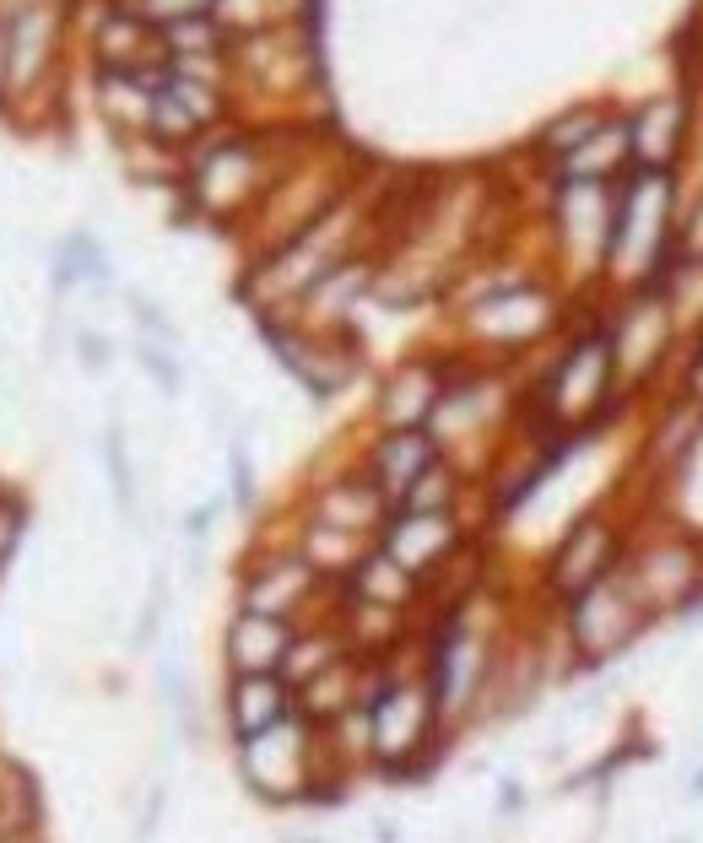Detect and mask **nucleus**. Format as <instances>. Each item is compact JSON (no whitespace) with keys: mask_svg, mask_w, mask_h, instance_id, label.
Listing matches in <instances>:
<instances>
[{"mask_svg":"<svg viewBox=\"0 0 703 843\" xmlns=\"http://www.w3.org/2000/svg\"><path fill=\"white\" fill-rule=\"evenodd\" d=\"M233 746H238V773H244V784L255 789L260 800H271V806L309 800L330 773L325 730L314 725V719H303L298 708L282 725L249 735V741H233Z\"/></svg>","mask_w":703,"mask_h":843,"instance_id":"nucleus-1","label":"nucleus"},{"mask_svg":"<svg viewBox=\"0 0 703 843\" xmlns=\"http://www.w3.org/2000/svg\"><path fill=\"white\" fill-rule=\"evenodd\" d=\"M439 703H433L428 676H384L379 692L363 703L368 725V757L390 773H411L428 757L433 735H439Z\"/></svg>","mask_w":703,"mask_h":843,"instance_id":"nucleus-2","label":"nucleus"},{"mask_svg":"<svg viewBox=\"0 0 703 843\" xmlns=\"http://www.w3.org/2000/svg\"><path fill=\"white\" fill-rule=\"evenodd\" d=\"M649 622L655 617H649L644 600L633 595V584L622 579V568L606 573V579L590 584V590H579L574 600H563V638L585 665L617 660L628 644H639Z\"/></svg>","mask_w":703,"mask_h":843,"instance_id":"nucleus-3","label":"nucleus"},{"mask_svg":"<svg viewBox=\"0 0 703 843\" xmlns=\"http://www.w3.org/2000/svg\"><path fill=\"white\" fill-rule=\"evenodd\" d=\"M622 579L644 600L649 617H682L703 606V541L698 535H655L622 557Z\"/></svg>","mask_w":703,"mask_h":843,"instance_id":"nucleus-4","label":"nucleus"},{"mask_svg":"<svg viewBox=\"0 0 703 843\" xmlns=\"http://www.w3.org/2000/svg\"><path fill=\"white\" fill-rule=\"evenodd\" d=\"M336 590L303 562L298 546H265L244 562L238 573V611H260V617L282 622H309V611L320 606V595Z\"/></svg>","mask_w":703,"mask_h":843,"instance_id":"nucleus-5","label":"nucleus"},{"mask_svg":"<svg viewBox=\"0 0 703 843\" xmlns=\"http://www.w3.org/2000/svg\"><path fill=\"white\" fill-rule=\"evenodd\" d=\"M374 546L395 562V568H406L417 584H433L449 562H455L460 546H466V530H460L455 508H428V514H417V508H390V519L379 525Z\"/></svg>","mask_w":703,"mask_h":843,"instance_id":"nucleus-6","label":"nucleus"},{"mask_svg":"<svg viewBox=\"0 0 703 843\" xmlns=\"http://www.w3.org/2000/svg\"><path fill=\"white\" fill-rule=\"evenodd\" d=\"M622 557H628V541H622L617 519L585 514V519H574V525L563 530V541L552 546L547 579L541 584H547V595H557V600H574L579 590L601 584L606 573H617Z\"/></svg>","mask_w":703,"mask_h":843,"instance_id":"nucleus-7","label":"nucleus"},{"mask_svg":"<svg viewBox=\"0 0 703 843\" xmlns=\"http://www.w3.org/2000/svg\"><path fill=\"white\" fill-rule=\"evenodd\" d=\"M444 449L439 438L428 433V427H384V433L374 438V449L363 454V476L379 487L384 503H401L411 492V481H417L428 465H439Z\"/></svg>","mask_w":703,"mask_h":843,"instance_id":"nucleus-8","label":"nucleus"},{"mask_svg":"<svg viewBox=\"0 0 703 843\" xmlns=\"http://www.w3.org/2000/svg\"><path fill=\"white\" fill-rule=\"evenodd\" d=\"M606 373H612V346L601 336L579 341L574 352L557 363L552 390H547V417L557 427H579L595 411V400L606 395Z\"/></svg>","mask_w":703,"mask_h":843,"instance_id":"nucleus-9","label":"nucleus"},{"mask_svg":"<svg viewBox=\"0 0 703 843\" xmlns=\"http://www.w3.org/2000/svg\"><path fill=\"white\" fill-rule=\"evenodd\" d=\"M298 622L282 617H260V611H233L228 633H222V654H228L233 676H276L287 660V644H293Z\"/></svg>","mask_w":703,"mask_h":843,"instance_id":"nucleus-10","label":"nucleus"},{"mask_svg":"<svg viewBox=\"0 0 703 843\" xmlns=\"http://www.w3.org/2000/svg\"><path fill=\"white\" fill-rule=\"evenodd\" d=\"M309 519L336 525V530H347V535H363V541H379V525L390 519V503L379 498V487L363 476V465H357V471L325 481V487L314 492Z\"/></svg>","mask_w":703,"mask_h":843,"instance_id":"nucleus-11","label":"nucleus"},{"mask_svg":"<svg viewBox=\"0 0 703 843\" xmlns=\"http://www.w3.org/2000/svg\"><path fill=\"white\" fill-rule=\"evenodd\" d=\"M293 708H298V692L287 687L282 676H233L228 698H222V714H228L233 741H249V735L282 725Z\"/></svg>","mask_w":703,"mask_h":843,"instance_id":"nucleus-12","label":"nucleus"},{"mask_svg":"<svg viewBox=\"0 0 703 843\" xmlns=\"http://www.w3.org/2000/svg\"><path fill=\"white\" fill-rule=\"evenodd\" d=\"M439 395H444V384L433 379L428 368H406L401 379L384 390L379 422H384V427H428L433 406H439Z\"/></svg>","mask_w":703,"mask_h":843,"instance_id":"nucleus-13","label":"nucleus"},{"mask_svg":"<svg viewBox=\"0 0 703 843\" xmlns=\"http://www.w3.org/2000/svg\"><path fill=\"white\" fill-rule=\"evenodd\" d=\"M211 519H217V503H201V508H190V514H184V535H190V541H201V535L211 530Z\"/></svg>","mask_w":703,"mask_h":843,"instance_id":"nucleus-14","label":"nucleus"},{"mask_svg":"<svg viewBox=\"0 0 703 843\" xmlns=\"http://www.w3.org/2000/svg\"><path fill=\"white\" fill-rule=\"evenodd\" d=\"M6 843H22V838H6Z\"/></svg>","mask_w":703,"mask_h":843,"instance_id":"nucleus-15","label":"nucleus"}]
</instances>
